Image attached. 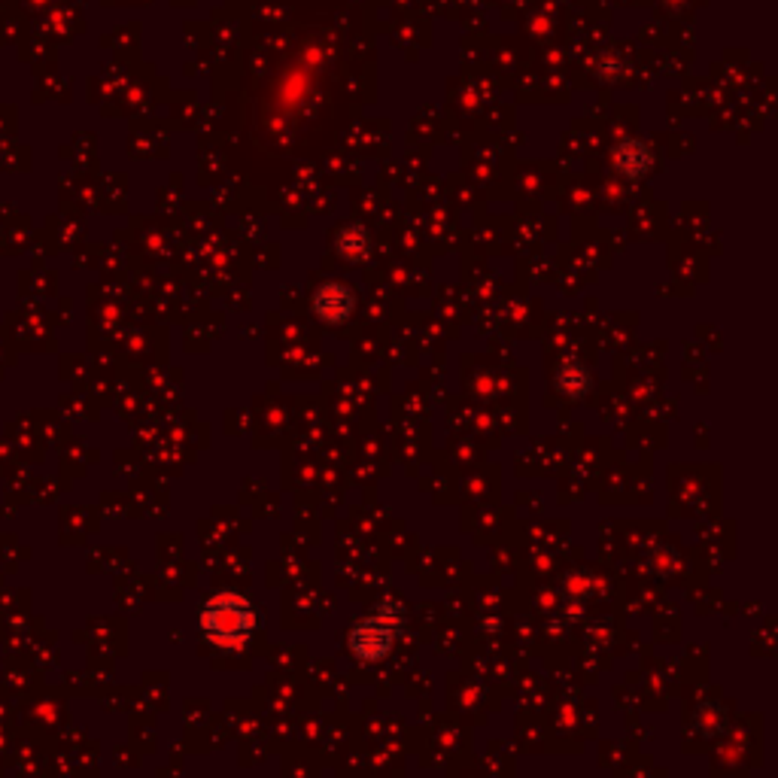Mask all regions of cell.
I'll return each instance as SVG.
<instances>
[{"label": "cell", "instance_id": "obj_3", "mask_svg": "<svg viewBox=\"0 0 778 778\" xmlns=\"http://www.w3.org/2000/svg\"><path fill=\"white\" fill-rule=\"evenodd\" d=\"M314 310L326 323H341V320H347V314L353 310V295H350V289H344L338 283H329V286H323L317 292Z\"/></svg>", "mask_w": 778, "mask_h": 778}, {"label": "cell", "instance_id": "obj_2", "mask_svg": "<svg viewBox=\"0 0 778 778\" xmlns=\"http://www.w3.org/2000/svg\"><path fill=\"white\" fill-rule=\"evenodd\" d=\"M402 630H405V608L393 596H386L371 617H362L350 627L347 648L359 663H380L393 651Z\"/></svg>", "mask_w": 778, "mask_h": 778}, {"label": "cell", "instance_id": "obj_4", "mask_svg": "<svg viewBox=\"0 0 778 778\" xmlns=\"http://www.w3.org/2000/svg\"><path fill=\"white\" fill-rule=\"evenodd\" d=\"M557 389L569 399H581L590 389V371L578 362H566L557 374Z\"/></svg>", "mask_w": 778, "mask_h": 778}, {"label": "cell", "instance_id": "obj_1", "mask_svg": "<svg viewBox=\"0 0 778 778\" xmlns=\"http://www.w3.org/2000/svg\"><path fill=\"white\" fill-rule=\"evenodd\" d=\"M201 633L213 648L241 651L256 630V611L241 593H213L201 608Z\"/></svg>", "mask_w": 778, "mask_h": 778}]
</instances>
